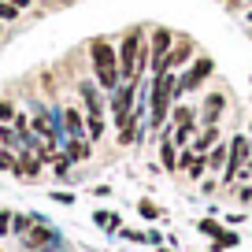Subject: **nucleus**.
Returning a JSON list of instances; mask_svg holds the SVG:
<instances>
[{"label":"nucleus","mask_w":252,"mask_h":252,"mask_svg":"<svg viewBox=\"0 0 252 252\" xmlns=\"http://www.w3.org/2000/svg\"><path fill=\"white\" fill-rule=\"evenodd\" d=\"M119 48V71H123V82H137L149 78V26L134 23L126 26L115 41Z\"/></svg>","instance_id":"obj_1"},{"label":"nucleus","mask_w":252,"mask_h":252,"mask_svg":"<svg viewBox=\"0 0 252 252\" xmlns=\"http://www.w3.org/2000/svg\"><path fill=\"white\" fill-rule=\"evenodd\" d=\"M86 52H89L93 78H96V86H100L104 93H111V89L123 86V71H119V48H115V41H111V37H89Z\"/></svg>","instance_id":"obj_2"},{"label":"nucleus","mask_w":252,"mask_h":252,"mask_svg":"<svg viewBox=\"0 0 252 252\" xmlns=\"http://www.w3.org/2000/svg\"><path fill=\"white\" fill-rule=\"evenodd\" d=\"M134 104H137V82H123L119 89H111V93H108L111 130H123L126 123H134Z\"/></svg>","instance_id":"obj_3"},{"label":"nucleus","mask_w":252,"mask_h":252,"mask_svg":"<svg viewBox=\"0 0 252 252\" xmlns=\"http://www.w3.org/2000/svg\"><path fill=\"white\" fill-rule=\"evenodd\" d=\"M208 82H215V60H212L208 52H200L197 60H193V63L186 67V71H178L182 96H189V93H200V89H204Z\"/></svg>","instance_id":"obj_4"},{"label":"nucleus","mask_w":252,"mask_h":252,"mask_svg":"<svg viewBox=\"0 0 252 252\" xmlns=\"http://www.w3.org/2000/svg\"><path fill=\"white\" fill-rule=\"evenodd\" d=\"M174 37H178V30H171V26H163V23L149 26V74H159L167 67Z\"/></svg>","instance_id":"obj_5"},{"label":"nucleus","mask_w":252,"mask_h":252,"mask_svg":"<svg viewBox=\"0 0 252 252\" xmlns=\"http://www.w3.org/2000/svg\"><path fill=\"white\" fill-rule=\"evenodd\" d=\"M226 111H230V93L222 86H212L204 93V100H200V108H197V123L200 126H219Z\"/></svg>","instance_id":"obj_6"},{"label":"nucleus","mask_w":252,"mask_h":252,"mask_svg":"<svg viewBox=\"0 0 252 252\" xmlns=\"http://www.w3.org/2000/svg\"><path fill=\"white\" fill-rule=\"evenodd\" d=\"M74 93H78L82 111H86V115H108V93L96 86V78H78Z\"/></svg>","instance_id":"obj_7"},{"label":"nucleus","mask_w":252,"mask_h":252,"mask_svg":"<svg viewBox=\"0 0 252 252\" xmlns=\"http://www.w3.org/2000/svg\"><path fill=\"white\" fill-rule=\"evenodd\" d=\"M197 56H200V45L189 37V33H178L174 45H171V56H167V67H163V71H186Z\"/></svg>","instance_id":"obj_8"},{"label":"nucleus","mask_w":252,"mask_h":252,"mask_svg":"<svg viewBox=\"0 0 252 252\" xmlns=\"http://www.w3.org/2000/svg\"><path fill=\"white\" fill-rule=\"evenodd\" d=\"M26 249H33V252H41V249H45V245H52L56 241V230L52 226H48V222H41V219H33V226L30 230H26Z\"/></svg>","instance_id":"obj_9"},{"label":"nucleus","mask_w":252,"mask_h":252,"mask_svg":"<svg viewBox=\"0 0 252 252\" xmlns=\"http://www.w3.org/2000/svg\"><path fill=\"white\" fill-rule=\"evenodd\" d=\"M219 141H222V130H219V126H200L189 149H193V152H200V156H208V152H212Z\"/></svg>","instance_id":"obj_10"},{"label":"nucleus","mask_w":252,"mask_h":252,"mask_svg":"<svg viewBox=\"0 0 252 252\" xmlns=\"http://www.w3.org/2000/svg\"><path fill=\"white\" fill-rule=\"evenodd\" d=\"M63 152H67L71 163H86V159L93 156V141H89L86 134L82 137H67V141H63Z\"/></svg>","instance_id":"obj_11"},{"label":"nucleus","mask_w":252,"mask_h":252,"mask_svg":"<svg viewBox=\"0 0 252 252\" xmlns=\"http://www.w3.org/2000/svg\"><path fill=\"white\" fill-rule=\"evenodd\" d=\"M41 167H45V159H41L37 152L19 149V167H15V174H19V178H37V174H41Z\"/></svg>","instance_id":"obj_12"},{"label":"nucleus","mask_w":252,"mask_h":252,"mask_svg":"<svg viewBox=\"0 0 252 252\" xmlns=\"http://www.w3.org/2000/svg\"><path fill=\"white\" fill-rule=\"evenodd\" d=\"M63 130H67V137H82L86 134V111L67 104V108H63Z\"/></svg>","instance_id":"obj_13"},{"label":"nucleus","mask_w":252,"mask_h":252,"mask_svg":"<svg viewBox=\"0 0 252 252\" xmlns=\"http://www.w3.org/2000/svg\"><path fill=\"white\" fill-rule=\"evenodd\" d=\"M115 134H119V145H123V149H134V145H141V141H145L149 126H145V123H137V119H134V123H126L123 130H115Z\"/></svg>","instance_id":"obj_14"},{"label":"nucleus","mask_w":252,"mask_h":252,"mask_svg":"<svg viewBox=\"0 0 252 252\" xmlns=\"http://www.w3.org/2000/svg\"><path fill=\"white\" fill-rule=\"evenodd\" d=\"M226 156H230V141H219L208 152V174H222L226 171Z\"/></svg>","instance_id":"obj_15"},{"label":"nucleus","mask_w":252,"mask_h":252,"mask_svg":"<svg viewBox=\"0 0 252 252\" xmlns=\"http://www.w3.org/2000/svg\"><path fill=\"white\" fill-rule=\"evenodd\" d=\"M104 134H108V115H86V137L89 141H104Z\"/></svg>","instance_id":"obj_16"},{"label":"nucleus","mask_w":252,"mask_h":252,"mask_svg":"<svg viewBox=\"0 0 252 252\" xmlns=\"http://www.w3.org/2000/svg\"><path fill=\"white\" fill-rule=\"evenodd\" d=\"M171 126H182V123H197V108L193 104H186V100H178L171 108V119H167Z\"/></svg>","instance_id":"obj_17"},{"label":"nucleus","mask_w":252,"mask_h":252,"mask_svg":"<svg viewBox=\"0 0 252 252\" xmlns=\"http://www.w3.org/2000/svg\"><path fill=\"white\" fill-rule=\"evenodd\" d=\"M0 145H4V149H15V152H19V130H15L11 123L0 126Z\"/></svg>","instance_id":"obj_18"},{"label":"nucleus","mask_w":252,"mask_h":252,"mask_svg":"<svg viewBox=\"0 0 252 252\" xmlns=\"http://www.w3.org/2000/svg\"><path fill=\"white\" fill-rule=\"evenodd\" d=\"M93 222H96V226H104V230H119V222H123V219H119L115 212H96Z\"/></svg>","instance_id":"obj_19"},{"label":"nucleus","mask_w":252,"mask_h":252,"mask_svg":"<svg viewBox=\"0 0 252 252\" xmlns=\"http://www.w3.org/2000/svg\"><path fill=\"white\" fill-rule=\"evenodd\" d=\"M15 167H19V152L15 149H0V171H11V174H15Z\"/></svg>","instance_id":"obj_20"},{"label":"nucleus","mask_w":252,"mask_h":252,"mask_svg":"<svg viewBox=\"0 0 252 252\" xmlns=\"http://www.w3.org/2000/svg\"><path fill=\"white\" fill-rule=\"evenodd\" d=\"M197 230H200V234H204V237H212V241H215V237L222 234V226H219V222H215V219H200V222H197Z\"/></svg>","instance_id":"obj_21"},{"label":"nucleus","mask_w":252,"mask_h":252,"mask_svg":"<svg viewBox=\"0 0 252 252\" xmlns=\"http://www.w3.org/2000/svg\"><path fill=\"white\" fill-rule=\"evenodd\" d=\"M15 19H19V8L8 4V0H0V23H15Z\"/></svg>","instance_id":"obj_22"},{"label":"nucleus","mask_w":252,"mask_h":252,"mask_svg":"<svg viewBox=\"0 0 252 252\" xmlns=\"http://www.w3.org/2000/svg\"><path fill=\"white\" fill-rule=\"evenodd\" d=\"M15 115H19V111H15V104L0 96V123H15Z\"/></svg>","instance_id":"obj_23"},{"label":"nucleus","mask_w":252,"mask_h":252,"mask_svg":"<svg viewBox=\"0 0 252 252\" xmlns=\"http://www.w3.org/2000/svg\"><path fill=\"white\" fill-rule=\"evenodd\" d=\"M137 212H141L145 219H159V215H163L156 204H152V200H137Z\"/></svg>","instance_id":"obj_24"},{"label":"nucleus","mask_w":252,"mask_h":252,"mask_svg":"<svg viewBox=\"0 0 252 252\" xmlns=\"http://www.w3.org/2000/svg\"><path fill=\"white\" fill-rule=\"evenodd\" d=\"M30 226H33V215H15V219H11V230H15V234H26Z\"/></svg>","instance_id":"obj_25"},{"label":"nucleus","mask_w":252,"mask_h":252,"mask_svg":"<svg viewBox=\"0 0 252 252\" xmlns=\"http://www.w3.org/2000/svg\"><path fill=\"white\" fill-rule=\"evenodd\" d=\"M234 200L237 204H252V186H234Z\"/></svg>","instance_id":"obj_26"},{"label":"nucleus","mask_w":252,"mask_h":252,"mask_svg":"<svg viewBox=\"0 0 252 252\" xmlns=\"http://www.w3.org/2000/svg\"><path fill=\"white\" fill-rule=\"evenodd\" d=\"M11 219H15L11 212H0V237H4V234H11Z\"/></svg>","instance_id":"obj_27"},{"label":"nucleus","mask_w":252,"mask_h":252,"mask_svg":"<svg viewBox=\"0 0 252 252\" xmlns=\"http://www.w3.org/2000/svg\"><path fill=\"white\" fill-rule=\"evenodd\" d=\"M200 189H204V193H215V178H212V174H204V178H200Z\"/></svg>","instance_id":"obj_28"},{"label":"nucleus","mask_w":252,"mask_h":252,"mask_svg":"<svg viewBox=\"0 0 252 252\" xmlns=\"http://www.w3.org/2000/svg\"><path fill=\"white\" fill-rule=\"evenodd\" d=\"M145 241H149V245H163V234H159V230H149V234H145Z\"/></svg>","instance_id":"obj_29"},{"label":"nucleus","mask_w":252,"mask_h":252,"mask_svg":"<svg viewBox=\"0 0 252 252\" xmlns=\"http://www.w3.org/2000/svg\"><path fill=\"white\" fill-rule=\"evenodd\" d=\"M52 200H60V204H74L71 193H52Z\"/></svg>","instance_id":"obj_30"},{"label":"nucleus","mask_w":252,"mask_h":252,"mask_svg":"<svg viewBox=\"0 0 252 252\" xmlns=\"http://www.w3.org/2000/svg\"><path fill=\"white\" fill-rule=\"evenodd\" d=\"M8 4H15V8H19V11H23V8H30L33 0H8Z\"/></svg>","instance_id":"obj_31"},{"label":"nucleus","mask_w":252,"mask_h":252,"mask_svg":"<svg viewBox=\"0 0 252 252\" xmlns=\"http://www.w3.org/2000/svg\"><path fill=\"white\" fill-rule=\"evenodd\" d=\"M245 23H249V26H252V8H249V11H245Z\"/></svg>","instance_id":"obj_32"},{"label":"nucleus","mask_w":252,"mask_h":252,"mask_svg":"<svg viewBox=\"0 0 252 252\" xmlns=\"http://www.w3.org/2000/svg\"><path fill=\"white\" fill-rule=\"evenodd\" d=\"M245 171H252V152H249V163H245Z\"/></svg>","instance_id":"obj_33"},{"label":"nucleus","mask_w":252,"mask_h":252,"mask_svg":"<svg viewBox=\"0 0 252 252\" xmlns=\"http://www.w3.org/2000/svg\"><path fill=\"white\" fill-rule=\"evenodd\" d=\"M241 4H245V8H252V0H241Z\"/></svg>","instance_id":"obj_34"},{"label":"nucleus","mask_w":252,"mask_h":252,"mask_svg":"<svg viewBox=\"0 0 252 252\" xmlns=\"http://www.w3.org/2000/svg\"><path fill=\"white\" fill-rule=\"evenodd\" d=\"M249 137H252V119H249Z\"/></svg>","instance_id":"obj_35"},{"label":"nucleus","mask_w":252,"mask_h":252,"mask_svg":"<svg viewBox=\"0 0 252 252\" xmlns=\"http://www.w3.org/2000/svg\"><path fill=\"white\" fill-rule=\"evenodd\" d=\"M0 37H4V23H0Z\"/></svg>","instance_id":"obj_36"},{"label":"nucleus","mask_w":252,"mask_h":252,"mask_svg":"<svg viewBox=\"0 0 252 252\" xmlns=\"http://www.w3.org/2000/svg\"><path fill=\"white\" fill-rule=\"evenodd\" d=\"M249 37H252V26H249Z\"/></svg>","instance_id":"obj_37"}]
</instances>
